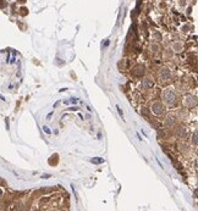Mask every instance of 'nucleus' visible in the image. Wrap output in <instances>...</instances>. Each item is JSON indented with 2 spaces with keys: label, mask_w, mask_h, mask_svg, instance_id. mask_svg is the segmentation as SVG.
I'll list each match as a JSON object with an SVG mask.
<instances>
[{
  "label": "nucleus",
  "mask_w": 198,
  "mask_h": 211,
  "mask_svg": "<svg viewBox=\"0 0 198 211\" xmlns=\"http://www.w3.org/2000/svg\"><path fill=\"white\" fill-rule=\"evenodd\" d=\"M145 69H144V66L143 65H137V66H135L133 67V70H132V75L133 76H136V77H142L143 75H144V71Z\"/></svg>",
  "instance_id": "nucleus-2"
},
{
  "label": "nucleus",
  "mask_w": 198,
  "mask_h": 211,
  "mask_svg": "<svg viewBox=\"0 0 198 211\" xmlns=\"http://www.w3.org/2000/svg\"><path fill=\"white\" fill-rule=\"evenodd\" d=\"M142 85L144 87V88H150V87H153L154 85V83L150 79H144L143 81V83H142Z\"/></svg>",
  "instance_id": "nucleus-6"
},
{
  "label": "nucleus",
  "mask_w": 198,
  "mask_h": 211,
  "mask_svg": "<svg viewBox=\"0 0 198 211\" xmlns=\"http://www.w3.org/2000/svg\"><path fill=\"white\" fill-rule=\"evenodd\" d=\"M116 109H117V112H119V114H120V116H121V117H122V116H124V114H122V111H121V109H120V107H119V106H116Z\"/></svg>",
  "instance_id": "nucleus-14"
},
{
  "label": "nucleus",
  "mask_w": 198,
  "mask_h": 211,
  "mask_svg": "<svg viewBox=\"0 0 198 211\" xmlns=\"http://www.w3.org/2000/svg\"><path fill=\"white\" fill-rule=\"evenodd\" d=\"M152 110H153L154 114L161 115V114H163V112L165 111V107L163 106V104H160V102H155V104L152 106Z\"/></svg>",
  "instance_id": "nucleus-3"
},
{
  "label": "nucleus",
  "mask_w": 198,
  "mask_h": 211,
  "mask_svg": "<svg viewBox=\"0 0 198 211\" xmlns=\"http://www.w3.org/2000/svg\"><path fill=\"white\" fill-rule=\"evenodd\" d=\"M92 162H93V164H103V162H104V159L94 157V159H92Z\"/></svg>",
  "instance_id": "nucleus-8"
},
{
  "label": "nucleus",
  "mask_w": 198,
  "mask_h": 211,
  "mask_svg": "<svg viewBox=\"0 0 198 211\" xmlns=\"http://www.w3.org/2000/svg\"><path fill=\"white\" fill-rule=\"evenodd\" d=\"M192 142L195 144H198V133H193V136H192Z\"/></svg>",
  "instance_id": "nucleus-9"
},
{
  "label": "nucleus",
  "mask_w": 198,
  "mask_h": 211,
  "mask_svg": "<svg viewBox=\"0 0 198 211\" xmlns=\"http://www.w3.org/2000/svg\"><path fill=\"white\" fill-rule=\"evenodd\" d=\"M69 102H71V104H76L77 102V99H75V98H72V99L70 101H65V104H69Z\"/></svg>",
  "instance_id": "nucleus-11"
},
{
  "label": "nucleus",
  "mask_w": 198,
  "mask_h": 211,
  "mask_svg": "<svg viewBox=\"0 0 198 211\" xmlns=\"http://www.w3.org/2000/svg\"><path fill=\"white\" fill-rule=\"evenodd\" d=\"M18 1H20V3H25V1H26V0H18Z\"/></svg>",
  "instance_id": "nucleus-18"
},
{
  "label": "nucleus",
  "mask_w": 198,
  "mask_h": 211,
  "mask_svg": "<svg viewBox=\"0 0 198 211\" xmlns=\"http://www.w3.org/2000/svg\"><path fill=\"white\" fill-rule=\"evenodd\" d=\"M195 195H196V197L198 198V189H197V190H196V192H195Z\"/></svg>",
  "instance_id": "nucleus-17"
},
{
  "label": "nucleus",
  "mask_w": 198,
  "mask_h": 211,
  "mask_svg": "<svg viewBox=\"0 0 198 211\" xmlns=\"http://www.w3.org/2000/svg\"><path fill=\"white\" fill-rule=\"evenodd\" d=\"M163 98H164V101L169 105L175 104V101H176V95L171 90H165L164 94H163Z\"/></svg>",
  "instance_id": "nucleus-1"
},
{
  "label": "nucleus",
  "mask_w": 198,
  "mask_h": 211,
  "mask_svg": "<svg viewBox=\"0 0 198 211\" xmlns=\"http://www.w3.org/2000/svg\"><path fill=\"white\" fill-rule=\"evenodd\" d=\"M197 104V99L196 98H193V96H188L187 98V100H186V105L187 106H192V105H196Z\"/></svg>",
  "instance_id": "nucleus-5"
},
{
  "label": "nucleus",
  "mask_w": 198,
  "mask_h": 211,
  "mask_svg": "<svg viewBox=\"0 0 198 211\" xmlns=\"http://www.w3.org/2000/svg\"><path fill=\"white\" fill-rule=\"evenodd\" d=\"M43 130H44V132H45V133H48V134H50V130H49V128L46 127V126H44V127H43Z\"/></svg>",
  "instance_id": "nucleus-12"
},
{
  "label": "nucleus",
  "mask_w": 198,
  "mask_h": 211,
  "mask_svg": "<svg viewBox=\"0 0 198 211\" xmlns=\"http://www.w3.org/2000/svg\"><path fill=\"white\" fill-rule=\"evenodd\" d=\"M174 121H175V120H174V117H171V116H169L168 118H166V121H165V125H166V126H168V127H171V126H173V125H174Z\"/></svg>",
  "instance_id": "nucleus-7"
},
{
  "label": "nucleus",
  "mask_w": 198,
  "mask_h": 211,
  "mask_svg": "<svg viewBox=\"0 0 198 211\" xmlns=\"http://www.w3.org/2000/svg\"><path fill=\"white\" fill-rule=\"evenodd\" d=\"M152 49H154V51H158L159 47H158V45H155V44H154V45H153V47H152Z\"/></svg>",
  "instance_id": "nucleus-15"
},
{
  "label": "nucleus",
  "mask_w": 198,
  "mask_h": 211,
  "mask_svg": "<svg viewBox=\"0 0 198 211\" xmlns=\"http://www.w3.org/2000/svg\"><path fill=\"white\" fill-rule=\"evenodd\" d=\"M170 77H171V73H170V71L168 69H163V70H161V72H160V79L161 81L168 82L170 79Z\"/></svg>",
  "instance_id": "nucleus-4"
},
{
  "label": "nucleus",
  "mask_w": 198,
  "mask_h": 211,
  "mask_svg": "<svg viewBox=\"0 0 198 211\" xmlns=\"http://www.w3.org/2000/svg\"><path fill=\"white\" fill-rule=\"evenodd\" d=\"M174 48L176 49V51H180V49H181V45H180V44H176V45H174Z\"/></svg>",
  "instance_id": "nucleus-13"
},
{
  "label": "nucleus",
  "mask_w": 198,
  "mask_h": 211,
  "mask_svg": "<svg viewBox=\"0 0 198 211\" xmlns=\"http://www.w3.org/2000/svg\"><path fill=\"white\" fill-rule=\"evenodd\" d=\"M179 136L180 137H186V130H185V128H180V130H179Z\"/></svg>",
  "instance_id": "nucleus-10"
},
{
  "label": "nucleus",
  "mask_w": 198,
  "mask_h": 211,
  "mask_svg": "<svg viewBox=\"0 0 198 211\" xmlns=\"http://www.w3.org/2000/svg\"><path fill=\"white\" fill-rule=\"evenodd\" d=\"M49 177H50L49 174H43V178H49Z\"/></svg>",
  "instance_id": "nucleus-16"
},
{
  "label": "nucleus",
  "mask_w": 198,
  "mask_h": 211,
  "mask_svg": "<svg viewBox=\"0 0 198 211\" xmlns=\"http://www.w3.org/2000/svg\"><path fill=\"white\" fill-rule=\"evenodd\" d=\"M196 164H197V167H198V160H197V162H196Z\"/></svg>",
  "instance_id": "nucleus-19"
}]
</instances>
